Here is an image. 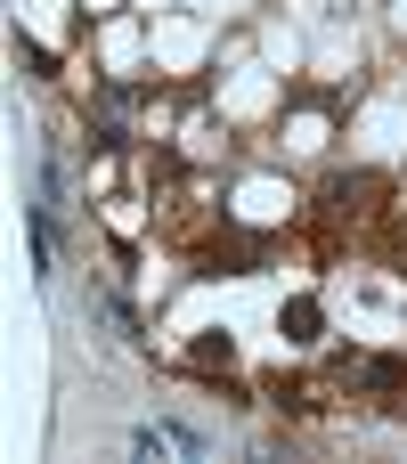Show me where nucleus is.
Instances as JSON below:
<instances>
[{
    "mask_svg": "<svg viewBox=\"0 0 407 464\" xmlns=\"http://www.w3.org/2000/svg\"><path fill=\"white\" fill-rule=\"evenodd\" d=\"M269 400H277V408H294V416H302V408H318V400H310V383H286V375L269 383Z\"/></svg>",
    "mask_w": 407,
    "mask_h": 464,
    "instance_id": "2",
    "label": "nucleus"
},
{
    "mask_svg": "<svg viewBox=\"0 0 407 464\" xmlns=\"http://www.w3.org/2000/svg\"><path fill=\"white\" fill-rule=\"evenodd\" d=\"M318 326H326V310H318L310 294H302V302H286V334H294V343H318Z\"/></svg>",
    "mask_w": 407,
    "mask_h": 464,
    "instance_id": "1",
    "label": "nucleus"
}]
</instances>
